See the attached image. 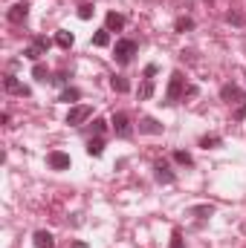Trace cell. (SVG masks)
<instances>
[{"label": "cell", "instance_id": "8", "mask_svg": "<svg viewBox=\"0 0 246 248\" xmlns=\"http://www.w3.org/2000/svg\"><path fill=\"white\" fill-rule=\"evenodd\" d=\"M3 87H6V93H12V95H29V90H26L15 75H6V78H3Z\"/></svg>", "mask_w": 246, "mask_h": 248}, {"label": "cell", "instance_id": "6", "mask_svg": "<svg viewBox=\"0 0 246 248\" xmlns=\"http://www.w3.org/2000/svg\"><path fill=\"white\" fill-rule=\"evenodd\" d=\"M154 176H157L159 185H171V182H174V173H171V168H168L165 162H157V165H154Z\"/></svg>", "mask_w": 246, "mask_h": 248}, {"label": "cell", "instance_id": "2", "mask_svg": "<svg viewBox=\"0 0 246 248\" xmlns=\"http://www.w3.org/2000/svg\"><path fill=\"white\" fill-rule=\"evenodd\" d=\"M90 116H93V107H90V104H75V107H70V113H67V124H70V127H78V124L87 122Z\"/></svg>", "mask_w": 246, "mask_h": 248}, {"label": "cell", "instance_id": "12", "mask_svg": "<svg viewBox=\"0 0 246 248\" xmlns=\"http://www.w3.org/2000/svg\"><path fill=\"white\" fill-rule=\"evenodd\" d=\"M35 248H55V237L50 231H35Z\"/></svg>", "mask_w": 246, "mask_h": 248}, {"label": "cell", "instance_id": "17", "mask_svg": "<svg viewBox=\"0 0 246 248\" xmlns=\"http://www.w3.org/2000/svg\"><path fill=\"white\" fill-rule=\"evenodd\" d=\"M72 41H75V38H72L70 32H58V35H55V44H58L61 49H70V46H72Z\"/></svg>", "mask_w": 246, "mask_h": 248}, {"label": "cell", "instance_id": "24", "mask_svg": "<svg viewBox=\"0 0 246 248\" xmlns=\"http://www.w3.org/2000/svg\"><path fill=\"white\" fill-rule=\"evenodd\" d=\"M191 26H194L191 17H180V20H177V32H185V29H191Z\"/></svg>", "mask_w": 246, "mask_h": 248}, {"label": "cell", "instance_id": "20", "mask_svg": "<svg viewBox=\"0 0 246 248\" xmlns=\"http://www.w3.org/2000/svg\"><path fill=\"white\" fill-rule=\"evenodd\" d=\"M191 214L203 219V217H211V214H214V208H211V205H197V208H191Z\"/></svg>", "mask_w": 246, "mask_h": 248}, {"label": "cell", "instance_id": "18", "mask_svg": "<svg viewBox=\"0 0 246 248\" xmlns=\"http://www.w3.org/2000/svg\"><path fill=\"white\" fill-rule=\"evenodd\" d=\"M78 98H81V93H78L75 87H67L61 93V101H67V104H72V101H78Z\"/></svg>", "mask_w": 246, "mask_h": 248}, {"label": "cell", "instance_id": "27", "mask_svg": "<svg viewBox=\"0 0 246 248\" xmlns=\"http://www.w3.org/2000/svg\"><path fill=\"white\" fill-rule=\"evenodd\" d=\"M105 127H107V122H105V119H96V122H93V133L99 136V133H105Z\"/></svg>", "mask_w": 246, "mask_h": 248}, {"label": "cell", "instance_id": "22", "mask_svg": "<svg viewBox=\"0 0 246 248\" xmlns=\"http://www.w3.org/2000/svg\"><path fill=\"white\" fill-rule=\"evenodd\" d=\"M217 144H220V136H203L200 139V147H206V150L209 147H217Z\"/></svg>", "mask_w": 246, "mask_h": 248}, {"label": "cell", "instance_id": "16", "mask_svg": "<svg viewBox=\"0 0 246 248\" xmlns=\"http://www.w3.org/2000/svg\"><path fill=\"white\" fill-rule=\"evenodd\" d=\"M151 95H154V81H151V78H145V84L139 87V98H142V101H148Z\"/></svg>", "mask_w": 246, "mask_h": 248}, {"label": "cell", "instance_id": "7", "mask_svg": "<svg viewBox=\"0 0 246 248\" xmlns=\"http://www.w3.org/2000/svg\"><path fill=\"white\" fill-rule=\"evenodd\" d=\"M113 130H116V136H122V139H127V136H130V119H127V116H124V113H116V116H113Z\"/></svg>", "mask_w": 246, "mask_h": 248}, {"label": "cell", "instance_id": "23", "mask_svg": "<svg viewBox=\"0 0 246 248\" xmlns=\"http://www.w3.org/2000/svg\"><path fill=\"white\" fill-rule=\"evenodd\" d=\"M32 75H35L38 81H47V66H44V63H35V69H32Z\"/></svg>", "mask_w": 246, "mask_h": 248}, {"label": "cell", "instance_id": "26", "mask_svg": "<svg viewBox=\"0 0 246 248\" xmlns=\"http://www.w3.org/2000/svg\"><path fill=\"white\" fill-rule=\"evenodd\" d=\"M90 15H93V6H90V3H84V6L78 9V17H81V20H87Z\"/></svg>", "mask_w": 246, "mask_h": 248}, {"label": "cell", "instance_id": "14", "mask_svg": "<svg viewBox=\"0 0 246 248\" xmlns=\"http://www.w3.org/2000/svg\"><path fill=\"white\" fill-rule=\"evenodd\" d=\"M110 87H113L116 93H127V90H130L127 78H122V75H113V78H110Z\"/></svg>", "mask_w": 246, "mask_h": 248}, {"label": "cell", "instance_id": "28", "mask_svg": "<svg viewBox=\"0 0 246 248\" xmlns=\"http://www.w3.org/2000/svg\"><path fill=\"white\" fill-rule=\"evenodd\" d=\"M235 119H238V122H244L246 119V104H241V107L235 110Z\"/></svg>", "mask_w": 246, "mask_h": 248}, {"label": "cell", "instance_id": "5", "mask_svg": "<svg viewBox=\"0 0 246 248\" xmlns=\"http://www.w3.org/2000/svg\"><path fill=\"white\" fill-rule=\"evenodd\" d=\"M220 98L229 101V104H238V101H244V93H241V87H235V84H223V87H220Z\"/></svg>", "mask_w": 246, "mask_h": 248}, {"label": "cell", "instance_id": "9", "mask_svg": "<svg viewBox=\"0 0 246 248\" xmlns=\"http://www.w3.org/2000/svg\"><path fill=\"white\" fill-rule=\"evenodd\" d=\"M47 162H50V168H55V170H67V168H70V156L61 153V150H53Z\"/></svg>", "mask_w": 246, "mask_h": 248}, {"label": "cell", "instance_id": "10", "mask_svg": "<svg viewBox=\"0 0 246 248\" xmlns=\"http://www.w3.org/2000/svg\"><path fill=\"white\" fill-rule=\"evenodd\" d=\"M139 133H148V136H159V133H162V124L157 122V119H151V116H148V119H142V122H139Z\"/></svg>", "mask_w": 246, "mask_h": 248}, {"label": "cell", "instance_id": "30", "mask_svg": "<svg viewBox=\"0 0 246 248\" xmlns=\"http://www.w3.org/2000/svg\"><path fill=\"white\" fill-rule=\"evenodd\" d=\"M154 75H157V66H154V63H148V66H145V78H154Z\"/></svg>", "mask_w": 246, "mask_h": 248}, {"label": "cell", "instance_id": "11", "mask_svg": "<svg viewBox=\"0 0 246 248\" xmlns=\"http://www.w3.org/2000/svg\"><path fill=\"white\" fill-rule=\"evenodd\" d=\"M105 23H107V26H105L107 32H119V29L124 26V17L119 15V12H107V17H105Z\"/></svg>", "mask_w": 246, "mask_h": 248}, {"label": "cell", "instance_id": "13", "mask_svg": "<svg viewBox=\"0 0 246 248\" xmlns=\"http://www.w3.org/2000/svg\"><path fill=\"white\" fill-rule=\"evenodd\" d=\"M87 153H90V156H102V153H105V141H102V139H90V141H87Z\"/></svg>", "mask_w": 246, "mask_h": 248}, {"label": "cell", "instance_id": "25", "mask_svg": "<svg viewBox=\"0 0 246 248\" xmlns=\"http://www.w3.org/2000/svg\"><path fill=\"white\" fill-rule=\"evenodd\" d=\"M171 248H185L183 234H180V231H174V234H171Z\"/></svg>", "mask_w": 246, "mask_h": 248}, {"label": "cell", "instance_id": "21", "mask_svg": "<svg viewBox=\"0 0 246 248\" xmlns=\"http://www.w3.org/2000/svg\"><path fill=\"white\" fill-rule=\"evenodd\" d=\"M174 162H180V165H185V168H191V165H194V159H191L185 150H177V153H174Z\"/></svg>", "mask_w": 246, "mask_h": 248}, {"label": "cell", "instance_id": "19", "mask_svg": "<svg viewBox=\"0 0 246 248\" xmlns=\"http://www.w3.org/2000/svg\"><path fill=\"white\" fill-rule=\"evenodd\" d=\"M23 55H26V58H29V61H38V58H41V55H44V49H41V46H38V44H32V46H26V49H23Z\"/></svg>", "mask_w": 246, "mask_h": 248}, {"label": "cell", "instance_id": "1", "mask_svg": "<svg viewBox=\"0 0 246 248\" xmlns=\"http://www.w3.org/2000/svg\"><path fill=\"white\" fill-rule=\"evenodd\" d=\"M185 93H188V87H185L183 72H174L171 75V84H168V93H165V104H177Z\"/></svg>", "mask_w": 246, "mask_h": 248}, {"label": "cell", "instance_id": "15", "mask_svg": "<svg viewBox=\"0 0 246 248\" xmlns=\"http://www.w3.org/2000/svg\"><path fill=\"white\" fill-rule=\"evenodd\" d=\"M93 44H96V46H107V44H110V32H107V29H99V32L93 35Z\"/></svg>", "mask_w": 246, "mask_h": 248}, {"label": "cell", "instance_id": "29", "mask_svg": "<svg viewBox=\"0 0 246 248\" xmlns=\"http://www.w3.org/2000/svg\"><path fill=\"white\" fill-rule=\"evenodd\" d=\"M35 44H38V46H41V49H44V52H47V49H50V41H47V38H35Z\"/></svg>", "mask_w": 246, "mask_h": 248}, {"label": "cell", "instance_id": "4", "mask_svg": "<svg viewBox=\"0 0 246 248\" xmlns=\"http://www.w3.org/2000/svg\"><path fill=\"white\" fill-rule=\"evenodd\" d=\"M26 17H29V3H26V0L15 3V6L9 9V20H12V23H23Z\"/></svg>", "mask_w": 246, "mask_h": 248}, {"label": "cell", "instance_id": "3", "mask_svg": "<svg viewBox=\"0 0 246 248\" xmlns=\"http://www.w3.org/2000/svg\"><path fill=\"white\" fill-rule=\"evenodd\" d=\"M113 55H116V61L119 63H127L133 55H136V41H116V49H113Z\"/></svg>", "mask_w": 246, "mask_h": 248}, {"label": "cell", "instance_id": "31", "mask_svg": "<svg viewBox=\"0 0 246 248\" xmlns=\"http://www.w3.org/2000/svg\"><path fill=\"white\" fill-rule=\"evenodd\" d=\"M72 248H87V243H72Z\"/></svg>", "mask_w": 246, "mask_h": 248}]
</instances>
